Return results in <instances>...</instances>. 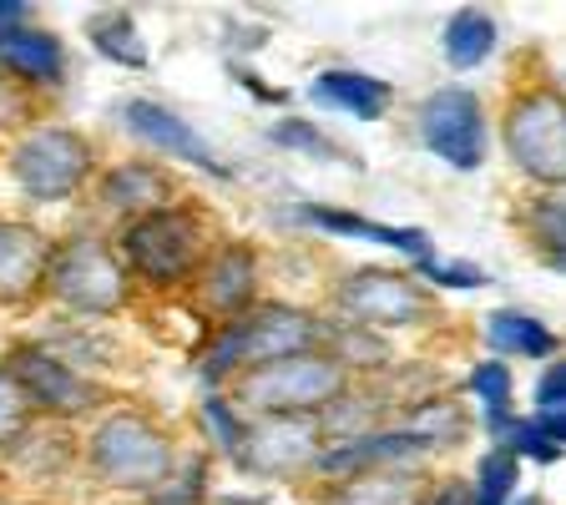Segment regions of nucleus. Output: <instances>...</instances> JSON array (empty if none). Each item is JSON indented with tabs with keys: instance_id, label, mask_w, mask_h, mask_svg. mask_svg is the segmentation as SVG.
I'll return each instance as SVG.
<instances>
[{
	"instance_id": "obj_8",
	"label": "nucleus",
	"mask_w": 566,
	"mask_h": 505,
	"mask_svg": "<svg viewBox=\"0 0 566 505\" xmlns=\"http://www.w3.org/2000/svg\"><path fill=\"white\" fill-rule=\"evenodd\" d=\"M334 318L354 324L369 334H389V329H415L436 318V294L424 288L415 273H389V269H349L334 283Z\"/></svg>"
},
{
	"instance_id": "obj_9",
	"label": "nucleus",
	"mask_w": 566,
	"mask_h": 505,
	"mask_svg": "<svg viewBox=\"0 0 566 505\" xmlns=\"http://www.w3.org/2000/svg\"><path fill=\"white\" fill-rule=\"evenodd\" d=\"M420 141L455 172H475L485 162V102L471 86H436L420 102Z\"/></svg>"
},
{
	"instance_id": "obj_12",
	"label": "nucleus",
	"mask_w": 566,
	"mask_h": 505,
	"mask_svg": "<svg viewBox=\"0 0 566 505\" xmlns=\"http://www.w3.org/2000/svg\"><path fill=\"white\" fill-rule=\"evenodd\" d=\"M424 460L430 455L405 435L400 424L389 420L385 430H375V435L324 445L314 455V465H308V481L339 485V481H354V475H369V471H424Z\"/></svg>"
},
{
	"instance_id": "obj_29",
	"label": "nucleus",
	"mask_w": 566,
	"mask_h": 505,
	"mask_svg": "<svg viewBox=\"0 0 566 505\" xmlns=\"http://www.w3.org/2000/svg\"><path fill=\"white\" fill-rule=\"evenodd\" d=\"M198 424H202V435H208V445L228 460L238 455V445H243V435H248V414L228 400L223 389H208L198 400Z\"/></svg>"
},
{
	"instance_id": "obj_36",
	"label": "nucleus",
	"mask_w": 566,
	"mask_h": 505,
	"mask_svg": "<svg viewBox=\"0 0 566 505\" xmlns=\"http://www.w3.org/2000/svg\"><path fill=\"white\" fill-rule=\"evenodd\" d=\"M536 410H566V365L546 359L542 379H536Z\"/></svg>"
},
{
	"instance_id": "obj_34",
	"label": "nucleus",
	"mask_w": 566,
	"mask_h": 505,
	"mask_svg": "<svg viewBox=\"0 0 566 505\" xmlns=\"http://www.w3.org/2000/svg\"><path fill=\"white\" fill-rule=\"evenodd\" d=\"M35 117V92L0 71V131H25Z\"/></svg>"
},
{
	"instance_id": "obj_10",
	"label": "nucleus",
	"mask_w": 566,
	"mask_h": 505,
	"mask_svg": "<svg viewBox=\"0 0 566 505\" xmlns=\"http://www.w3.org/2000/svg\"><path fill=\"white\" fill-rule=\"evenodd\" d=\"M233 334L248 369V365H269V359H289V354H318L324 339H329V318L294 304H253L233 324Z\"/></svg>"
},
{
	"instance_id": "obj_19",
	"label": "nucleus",
	"mask_w": 566,
	"mask_h": 505,
	"mask_svg": "<svg viewBox=\"0 0 566 505\" xmlns=\"http://www.w3.org/2000/svg\"><path fill=\"white\" fill-rule=\"evenodd\" d=\"M304 228H318V233H339V238H365V243H385L395 253H405L410 263H430L436 248H430V233L420 228H389L375 223V218H359V212H344V208H318V202H304L294 212Z\"/></svg>"
},
{
	"instance_id": "obj_40",
	"label": "nucleus",
	"mask_w": 566,
	"mask_h": 505,
	"mask_svg": "<svg viewBox=\"0 0 566 505\" xmlns=\"http://www.w3.org/2000/svg\"><path fill=\"white\" fill-rule=\"evenodd\" d=\"M511 505H546L542 495H521V501H511Z\"/></svg>"
},
{
	"instance_id": "obj_11",
	"label": "nucleus",
	"mask_w": 566,
	"mask_h": 505,
	"mask_svg": "<svg viewBox=\"0 0 566 505\" xmlns=\"http://www.w3.org/2000/svg\"><path fill=\"white\" fill-rule=\"evenodd\" d=\"M324 450L314 420H259L248 424L233 465L253 481H308V465Z\"/></svg>"
},
{
	"instance_id": "obj_18",
	"label": "nucleus",
	"mask_w": 566,
	"mask_h": 505,
	"mask_svg": "<svg viewBox=\"0 0 566 505\" xmlns=\"http://www.w3.org/2000/svg\"><path fill=\"white\" fill-rule=\"evenodd\" d=\"M395 424H400L424 455H450L455 445L471 440V410H465V400L440 394V389L436 394H420V400H410V404H400V410H395Z\"/></svg>"
},
{
	"instance_id": "obj_37",
	"label": "nucleus",
	"mask_w": 566,
	"mask_h": 505,
	"mask_svg": "<svg viewBox=\"0 0 566 505\" xmlns=\"http://www.w3.org/2000/svg\"><path fill=\"white\" fill-rule=\"evenodd\" d=\"M420 505H471V491H465V481H440V485H424Z\"/></svg>"
},
{
	"instance_id": "obj_15",
	"label": "nucleus",
	"mask_w": 566,
	"mask_h": 505,
	"mask_svg": "<svg viewBox=\"0 0 566 505\" xmlns=\"http://www.w3.org/2000/svg\"><path fill=\"white\" fill-rule=\"evenodd\" d=\"M51 238L46 228L25 218H0V308H31L46 294L51 269Z\"/></svg>"
},
{
	"instance_id": "obj_38",
	"label": "nucleus",
	"mask_w": 566,
	"mask_h": 505,
	"mask_svg": "<svg viewBox=\"0 0 566 505\" xmlns=\"http://www.w3.org/2000/svg\"><path fill=\"white\" fill-rule=\"evenodd\" d=\"M531 424H536V435H542V440L566 445V410H536V414H531Z\"/></svg>"
},
{
	"instance_id": "obj_30",
	"label": "nucleus",
	"mask_w": 566,
	"mask_h": 505,
	"mask_svg": "<svg viewBox=\"0 0 566 505\" xmlns=\"http://www.w3.org/2000/svg\"><path fill=\"white\" fill-rule=\"evenodd\" d=\"M465 394L481 404V414H501L516 404V375H511V365H501V359H481V365L471 369V379H465Z\"/></svg>"
},
{
	"instance_id": "obj_2",
	"label": "nucleus",
	"mask_w": 566,
	"mask_h": 505,
	"mask_svg": "<svg viewBox=\"0 0 566 505\" xmlns=\"http://www.w3.org/2000/svg\"><path fill=\"white\" fill-rule=\"evenodd\" d=\"M86 475H92L102 491L117 495H147L177 471V445L167 435V424L153 420L147 410H132V404H106L102 414L86 430Z\"/></svg>"
},
{
	"instance_id": "obj_24",
	"label": "nucleus",
	"mask_w": 566,
	"mask_h": 505,
	"mask_svg": "<svg viewBox=\"0 0 566 505\" xmlns=\"http://www.w3.org/2000/svg\"><path fill=\"white\" fill-rule=\"evenodd\" d=\"M308 96L334 106V112H349L359 122H379L389 112V96L395 92H389V82L369 76V71H318Z\"/></svg>"
},
{
	"instance_id": "obj_7",
	"label": "nucleus",
	"mask_w": 566,
	"mask_h": 505,
	"mask_svg": "<svg viewBox=\"0 0 566 505\" xmlns=\"http://www.w3.org/2000/svg\"><path fill=\"white\" fill-rule=\"evenodd\" d=\"M6 379L15 385L21 404L31 410V420H56V424H71V420H86V414H102L106 410V389L96 385L92 375L71 369L66 359L46 349V344H11L6 359H0Z\"/></svg>"
},
{
	"instance_id": "obj_14",
	"label": "nucleus",
	"mask_w": 566,
	"mask_h": 505,
	"mask_svg": "<svg viewBox=\"0 0 566 505\" xmlns=\"http://www.w3.org/2000/svg\"><path fill=\"white\" fill-rule=\"evenodd\" d=\"M117 117L142 147H153V152H163V157H177V162H198L202 172H212V177H233V167L218 162V152L208 147V137H198V127H188L172 106L147 102V96H132V102L117 106Z\"/></svg>"
},
{
	"instance_id": "obj_26",
	"label": "nucleus",
	"mask_w": 566,
	"mask_h": 505,
	"mask_svg": "<svg viewBox=\"0 0 566 505\" xmlns=\"http://www.w3.org/2000/svg\"><path fill=\"white\" fill-rule=\"evenodd\" d=\"M521 223H526L536 253L546 259V269L566 273V198H562V188L536 192V198L521 208Z\"/></svg>"
},
{
	"instance_id": "obj_13",
	"label": "nucleus",
	"mask_w": 566,
	"mask_h": 505,
	"mask_svg": "<svg viewBox=\"0 0 566 505\" xmlns=\"http://www.w3.org/2000/svg\"><path fill=\"white\" fill-rule=\"evenodd\" d=\"M259 278L263 273H259V253H253V243L223 238V243L208 248V259H202L192 288H198L202 308L212 314V324H238L248 308L259 304Z\"/></svg>"
},
{
	"instance_id": "obj_4",
	"label": "nucleus",
	"mask_w": 566,
	"mask_h": 505,
	"mask_svg": "<svg viewBox=\"0 0 566 505\" xmlns=\"http://www.w3.org/2000/svg\"><path fill=\"white\" fill-rule=\"evenodd\" d=\"M51 304H61L76 324L92 318H112L127 308L132 278L122 269L112 238L102 233H71L51 248V269H46V294Z\"/></svg>"
},
{
	"instance_id": "obj_41",
	"label": "nucleus",
	"mask_w": 566,
	"mask_h": 505,
	"mask_svg": "<svg viewBox=\"0 0 566 505\" xmlns=\"http://www.w3.org/2000/svg\"><path fill=\"white\" fill-rule=\"evenodd\" d=\"M0 505H11V495H6V491H0Z\"/></svg>"
},
{
	"instance_id": "obj_31",
	"label": "nucleus",
	"mask_w": 566,
	"mask_h": 505,
	"mask_svg": "<svg viewBox=\"0 0 566 505\" xmlns=\"http://www.w3.org/2000/svg\"><path fill=\"white\" fill-rule=\"evenodd\" d=\"M147 505H202L208 501V460H177V471L167 475L157 491L142 495Z\"/></svg>"
},
{
	"instance_id": "obj_5",
	"label": "nucleus",
	"mask_w": 566,
	"mask_h": 505,
	"mask_svg": "<svg viewBox=\"0 0 566 505\" xmlns=\"http://www.w3.org/2000/svg\"><path fill=\"white\" fill-rule=\"evenodd\" d=\"M501 141L521 177H531L542 192H556L566 182V102L556 82H531L511 92Z\"/></svg>"
},
{
	"instance_id": "obj_23",
	"label": "nucleus",
	"mask_w": 566,
	"mask_h": 505,
	"mask_svg": "<svg viewBox=\"0 0 566 505\" xmlns=\"http://www.w3.org/2000/svg\"><path fill=\"white\" fill-rule=\"evenodd\" d=\"M485 344L491 354H501V365L506 359H556L562 354V339L556 329H546L536 314H521V308H495L485 314Z\"/></svg>"
},
{
	"instance_id": "obj_17",
	"label": "nucleus",
	"mask_w": 566,
	"mask_h": 505,
	"mask_svg": "<svg viewBox=\"0 0 566 505\" xmlns=\"http://www.w3.org/2000/svg\"><path fill=\"white\" fill-rule=\"evenodd\" d=\"M177 182L167 177L163 162H147V157H132V162H117L112 172H102V182H96V202H102L106 212H117V218H142V212L163 208V202H172Z\"/></svg>"
},
{
	"instance_id": "obj_25",
	"label": "nucleus",
	"mask_w": 566,
	"mask_h": 505,
	"mask_svg": "<svg viewBox=\"0 0 566 505\" xmlns=\"http://www.w3.org/2000/svg\"><path fill=\"white\" fill-rule=\"evenodd\" d=\"M440 41H446V61H450V66H455V71H475L495 51L501 31H495V15L491 11H481V6H460V11H450Z\"/></svg>"
},
{
	"instance_id": "obj_3",
	"label": "nucleus",
	"mask_w": 566,
	"mask_h": 505,
	"mask_svg": "<svg viewBox=\"0 0 566 505\" xmlns=\"http://www.w3.org/2000/svg\"><path fill=\"white\" fill-rule=\"evenodd\" d=\"M344 385H349V375L318 349L269 359V365H248L243 375H233L228 400L243 414H259V420H314Z\"/></svg>"
},
{
	"instance_id": "obj_22",
	"label": "nucleus",
	"mask_w": 566,
	"mask_h": 505,
	"mask_svg": "<svg viewBox=\"0 0 566 505\" xmlns=\"http://www.w3.org/2000/svg\"><path fill=\"white\" fill-rule=\"evenodd\" d=\"M424 471H369L339 485H318L314 505H420Z\"/></svg>"
},
{
	"instance_id": "obj_32",
	"label": "nucleus",
	"mask_w": 566,
	"mask_h": 505,
	"mask_svg": "<svg viewBox=\"0 0 566 505\" xmlns=\"http://www.w3.org/2000/svg\"><path fill=\"white\" fill-rule=\"evenodd\" d=\"M269 141H279L283 152H298V157H318V162H339V147H334L324 131L314 127V122L304 117H283L269 127Z\"/></svg>"
},
{
	"instance_id": "obj_27",
	"label": "nucleus",
	"mask_w": 566,
	"mask_h": 505,
	"mask_svg": "<svg viewBox=\"0 0 566 505\" xmlns=\"http://www.w3.org/2000/svg\"><path fill=\"white\" fill-rule=\"evenodd\" d=\"M86 35H92V46L102 51L106 61L132 66V71L147 66V46H142V31H137V21H132V11H96L92 21H86Z\"/></svg>"
},
{
	"instance_id": "obj_28",
	"label": "nucleus",
	"mask_w": 566,
	"mask_h": 505,
	"mask_svg": "<svg viewBox=\"0 0 566 505\" xmlns=\"http://www.w3.org/2000/svg\"><path fill=\"white\" fill-rule=\"evenodd\" d=\"M516 485H521V460L511 450L491 445L465 491H471V505H511L516 501Z\"/></svg>"
},
{
	"instance_id": "obj_21",
	"label": "nucleus",
	"mask_w": 566,
	"mask_h": 505,
	"mask_svg": "<svg viewBox=\"0 0 566 505\" xmlns=\"http://www.w3.org/2000/svg\"><path fill=\"white\" fill-rule=\"evenodd\" d=\"M0 460L11 471H21L25 481H56V475L71 471V460H76V440L56 420H31L11 445L0 450Z\"/></svg>"
},
{
	"instance_id": "obj_39",
	"label": "nucleus",
	"mask_w": 566,
	"mask_h": 505,
	"mask_svg": "<svg viewBox=\"0 0 566 505\" xmlns=\"http://www.w3.org/2000/svg\"><path fill=\"white\" fill-rule=\"evenodd\" d=\"M11 21H31V6H21V0H0V25Z\"/></svg>"
},
{
	"instance_id": "obj_1",
	"label": "nucleus",
	"mask_w": 566,
	"mask_h": 505,
	"mask_svg": "<svg viewBox=\"0 0 566 505\" xmlns=\"http://www.w3.org/2000/svg\"><path fill=\"white\" fill-rule=\"evenodd\" d=\"M117 259L132 283L157 288V294H177L198 278L202 259L212 248V218L198 202H163V208L132 218L117 233Z\"/></svg>"
},
{
	"instance_id": "obj_20",
	"label": "nucleus",
	"mask_w": 566,
	"mask_h": 505,
	"mask_svg": "<svg viewBox=\"0 0 566 505\" xmlns=\"http://www.w3.org/2000/svg\"><path fill=\"white\" fill-rule=\"evenodd\" d=\"M389 414H395V400H389L385 389H369V385H354L349 379V385L314 414V430L324 445H339V440H359V435L385 430Z\"/></svg>"
},
{
	"instance_id": "obj_6",
	"label": "nucleus",
	"mask_w": 566,
	"mask_h": 505,
	"mask_svg": "<svg viewBox=\"0 0 566 505\" xmlns=\"http://www.w3.org/2000/svg\"><path fill=\"white\" fill-rule=\"evenodd\" d=\"M96 152L92 141L76 127H61V122H35L21 137L11 141L6 152V172H11L15 192L25 202H66L92 182Z\"/></svg>"
},
{
	"instance_id": "obj_16",
	"label": "nucleus",
	"mask_w": 566,
	"mask_h": 505,
	"mask_svg": "<svg viewBox=\"0 0 566 505\" xmlns=\"http://www.w3.org/2000/svg\"><path fill=\"white\" fill-rule=\"evenodd\" d=\"M0 71L15 76L31 92H51L66 82V46L61 35L35 21H11L0 25Z\"/></svg>"
},
{
	"instance_id": "obj_35",
	"label": "nucleus",
	"mask_w": 566,
	"mask_h": 505,
	"mask_svg": "<svg viewBox=\"0 0 566 505\" xmlns=\"http://www.w3.org/2000/svg\"><path fill=\"white\" fill-rule=\"evenodd\" d=\"M25 424H31V410L21 404V394H15V385L6 379V369H0V450L11 445L15 435H21Z\"/></svg>"
},
{
	"instance_id": "obj_33",
	"label": "nucleus",
	"mask_w": 566,
	"mask_h": 505,
	"mask_svg": "<svg viewBox=\"0 0 566 505\" xmlns=\"http://www.w3.org/2000/svg\"><path fill=\"white\" fill-rule=\"evenodd\" d=\"M424 288H460V294H471V288H491V273L475 269V263H415Z\"/></svg>"
}]
</instances>
